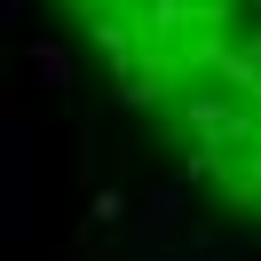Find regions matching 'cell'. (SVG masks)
Masks as SVG:
<instances>
[{"mask_svg": "<svg viewBox=\"0 0 261 261\" xmlns=\"http://www.w3.org/2000/svg\"><path fill=\"white\" fill-rule=\"evenodd\" d=\"M111 95L261 229V0H56Z\"/></svg>", "mask_w": 261, "mask_h": 261, "instance_id": "1", "label": "cell"}]
</instances>
